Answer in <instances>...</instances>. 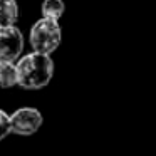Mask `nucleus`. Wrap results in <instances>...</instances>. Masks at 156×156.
<instances>
[{
    "instance_id": "1",
    "label": "nucleus",
    "mask_w": 156,
    "mask_h": 156,
    "mask_svg": "<svg viewBox=\"0 0 156 156\" xmlns=\"http://www.w3.org/2000/svg\"><path fill=\"white\" fill-rule=\"evenodd\" d=\"M15 67H17V86L30 91L45 87L54 76V62L51 55L41 52H30L19 57Z\"/></svg>"
},
{
    "instance_id": "2",
    "label": "nucleus",
    "mask_w": 156,
    "mask_h": 156,
    "mask_svg": "<svg viewBox=\"0 0 156 156\" xmlns=\"http://www.w3.org/2000/svg\"><path fill=\"white\" fill-rule=\"evenodd\" d=\"M62 39V32L59 27V22L55 19L42 17L32 25L29 41L34 49V52L41 54H52L59 47Z\"/></svg>"
},
{
    "instance_id": "3",
    "label": "nucleus",
    "mask_w": 156,
    "mask_h": 156,
    "mask_svg": "<svg viewBox=\"0 0 156 156\" xmlns=\"http://www.w3.org/2000/svg\"><path fill=\"white\" fill-rule=\"evenodd\" d=\"M44 118L35 108H19L10 114V129L19 136H32L41 129Z\"/></svg>"
},
{
    "instance_id": "4",
    "label": "nucleus",
    "mask_w": 156,
    "mask_h": 156,
    "mask_svg": "<svg viewBox=\"0 0 156 156\" xmlns=\"http://www.w3.org/2000/svg\"><path fill=\"white\" fill-rule=\"evenodd\" d=\"M24 51V35L15 25L0 27V62L19 61Z\"/></svg>"
},
{
    "instance_id": "5",
    "label": "nucleus",
    "mask_w": 156,
    "mask_h": 156,
    "mask_svg": "<svg viewBox=\"0 0 156 156\" xmlns=\"http://www.w3.org/2000/svg\"><path fill=\"white\" fill-rule=\"evenodd\" d=\"M19 19L17 0H0V27L15 25Z\"/></svg>"
},
{
    "instance_id": "6",
    "label": "nucleus",
    "mask_w": 156,
    "mask_h": 156,
    "mask_svg": "<svg viewBox=\"0 0 156 156\" xmlns=\"http://www.w3.org/2000/svg\"><path fill=\"white\" fill-rule=\"evenodd\" d=\"M17 84V67L14 62H0V87L9 89Z\"/></svg>"
},
{
    "instance_id": "7",
    "label": "nucleus",
    "mask_w": 156,
    "mask_h": 156,
    "mask_svg": "<svg viewBox=\"0 0 156 156\" xmlns=\"http://www.w3.org/2000/svg\"><path fill=\"white\" fill-rule=\"evenodd\" d=\"M64 10H66V5L62 0H44L42 2V17L59 20L64 15Z\"/></svg>"
},
{
    "instance_id": "8",
    "label": "nucleus",
    "mask_w": 156,
    "mask_h": 156,
    "mask_svg": "<svg viewBox=\"0 0 156 156\" xmlns=\"http://www.w3.org/2000/svg\"><path fill=\"white\" fill-rule=\"evenodd\" d=\"M12 133L10 129V114H7L5 111L0 109V141L4 138H7Z\"/></svg>"
}]
</instances>
